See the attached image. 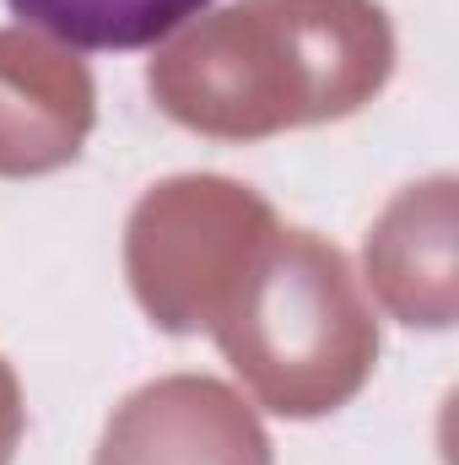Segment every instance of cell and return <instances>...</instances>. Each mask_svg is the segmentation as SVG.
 <instances>
[{
  "label": "cell",
  "instance_id": "1",
  "mask_svg": "<svg viewBox=\"0 0 459 465\" xmlns=\"http://www.w3.org/2000/svg\"><path fill=\"white\" fill-rule=\"evenodd\" d=\"M16 22L87 49V54H130L151 49L200 16L211 0H5Z\"/></svg>",
  "mask_w": 459,
  "mask_h": 465
}]
</instances>
